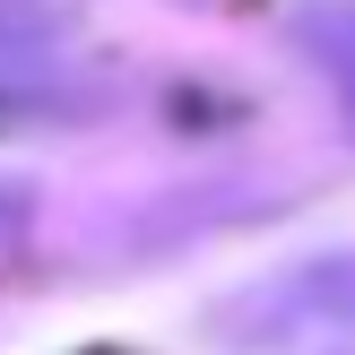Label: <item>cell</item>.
I'll return each instance as SVG.
<instances>
[{"mask_svg": "<svg viewBox=\"0 0 355 355\" xmlns=\"http://www.w3.org/2000/svg\"><path fill=\"white\" fill-rule=\"evenodd\" d=\"M295 35H304V52L329 69V87H338V104H347V130H355V0H304V9H295Z\"/></svg>", "mask_w": 355, "mask_h": 355, "instance_id": "cell-1", "label": "cell"}, {"mask_svg": "<svg viewBox=\"0 0 355 355\" xmlns=\"http://www.w3.org/2000/svg\"><path fill=\"white\" fill-rule=\"evenodd\" d=\"M17 225H26V200H17V191H0V243H17Z\"/></svg>", "mask_w": 355, "mask_h": 355, "instance_id": "cell-2", "label": "cell"}, {"mask_svg": "<svg viewBox=\"0 0 355 355\" xmlns=\"http://www.w3.org/2000/svg\"><path fill=\"white\" fill-rule=\"evenodd\" d=\"M87 355H113V347H87Z\"/></svg>", "mask_w": 355, "mask_h": 355, "instance_id": "cell-3", "label": "cell"}]
</instances>
